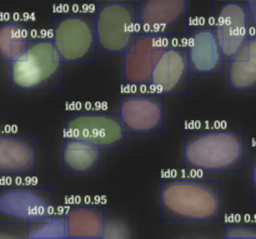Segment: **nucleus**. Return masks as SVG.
Masks as SVG:
<instances>
[{"mask_svg": "<svg viewBox=\"0 0 256 239\" xmlns=\"http://www.w3.org/2000/svg\"><path fill=\"white\" fill-rule=\"evenodd\" d=\"M29 239H69L66 214L50 212L45 217L25 225Z\"/></svg>", "mask_w": 256, "mask_h": 239, "instance_id": "nucleus-19", "label": "nucleus"}, {"mask_svg": "<svg viewBox=\"0 0 256 239\" xmlns=\"http://www.w3.org/2000/svg\"><path fill=\"white\" fill-rule=\"evenodd\" d=\"M184 167L189 170L239 173L245 169V134L205 128L184 133Z\"/></svg>", "mask_w": 256, "mask_h": 239, "instance_id": "nucleus-2", "label": "nucleus"}, {"mask_svg": "<svg viewBox=\"0 0 256 239\" xmlns=\"http://www.w3.org/2000/svg\"><path fill=\"white\" fill-rule=\"evenodd\" d=\"M36 169L34 135L0 133V177H26Z\"/></svg>", "mask_w": 256, "mask_h": 239, "instance_id": "nucleus-14", "label": "nucleus"}, {"mask_svg": "<svg viewBox=\"0 0 256 239\" xmlns=\"http://www.w3.org/2000/svg\"><path fill=\"white\" fill-rule=\"evenodd\" d=\"M64 135L92 143L102 150H124L126 132L119 113L79 110L65 114Z\"/></svg>", "mask_w": 256, "mask_h": 239, "instance_id": "nucleus-7", "label": "nucleus"}, {"mask_svg": "<svg viewBox=\"0 0 256 239\" xmlns=\"http://www.w3.org/2000/svg\"><path fill=\"white\" fill-rule=\"evenodd\" d=\"M170 37L138 33L126 52L122 54V78L125 84L142 87L149 85L152 69Z\"/></svg>", "mask_w": 256, "mask_h": 239, "instance_id": "nucleus-13", "label": "nucleus"}, {"mask_svg": "<svg viewBox=\"0 0 256 239\" xmlns=\"http://www.w3.org/2000/svg\"><path fill=\"white\" fill-rule=\"evenodd\" d=\"M119 114L126 134L159 135L164 133V95L130 92L120 95Z\"/></svg>", "mask_w": 256, "mask_h": 239, "instance_id": "nucleus-9", "label": "nucleus"}, {"mask_svg": "<svg viewBox=\"0 0 256 239\" xmlns=\"http://www.w3.org/2000/svg\"><path fill=\"white\" fill-rule=\"evenodd\" d=\"M52 39L65 63H95L98 54L94 13H56Z\"/></svg>", "mask_w": 256, "mask_h": 239, "instance_id": "nucleus-5", "label": "nucleus"}, {"mask_svg": "<svg viewBox=\"0 0 256 239\" xmlns=\"http://www.w3.org/2000/svg\"><path fill=\"white\" fill-rule=\"evenodd\" d=\"M139 33L159 37L185 35L189 0H136Z\"/></svg>", "mask_w": 256, "mask_h": 239, "instance_id": "nucleus-10", "label": "nucleus"}, {"mask_svg": "<svg viewBox=\"0 0 256 239\" xmlns=\"http://www.w3.org/2000/svg\"><path fill=\"white\" fill-rule=\"evenodd\" d=\"M222 235L225 239H256V223H226Z\"/></svg>", "mask_w": 256, "mask_h": 239, "instance_id": "nucleus-20", "label": "nucleus"}, {"mask_svg": "<svg viewBox=\"0 0 256 239\" xmlns=\"http://www.w3.org/2000/svg\"><path fill=\"white\" fill-rule=\"evenodd\" d=\"M250 23V34L256 35V0H244Z\"/></svg>", "mask_w": 256, "mask_h": 239, "instance_id": "nucleus-22", "label": "nucleus"}, {"mask_svg": "<svg viewBox=\"0 0 256 239\" xmlns=\"http://www.w3.org/2000/svg\"><path fill=\"white\" fill-rule=\"evenodd\" d=\"M62 162V173L66 175L99 174L102 149L80 138L64 135Z\"/></svg>", "mask_w": 256, "mask_h": 239, "instance_id": "nucleus-15", "label": "nucleus"}, {"mask_svg": "<svg viewBox=\"0 0 256 239\" xmlns=\"http://www.w3.org/2000/svg\"><path fill=\"white\" fill-rule=\"evenodd\" d=\"M10 64V88L20 92L64 89L62 55L48 35H32L24 52Z\"/></svg>", "mask_w": 256, "mask_h": 239, "instance_id": "nucleus-3", "label": "nucleus"}, {"mask_svg": "<svg viewBox=\"0 0 256 239\" xmlns=\"http://www.w3.org/2000/svg\"><path fill=\"white\" fill-rule=\"evenodd\" d=\"M188 58L192 75H220L225 57L212 23L189 25L186 33Z\"/></svg>", "mask_w": 256, "mask_h": 239, "instance_id": "nucleus-12", "label": "nucleus"}, {"mask_svg": "<svg viewBox=\"0 0 256 239\" xmlns=\"http://www.w3.org/2000/svg\"><path fill=\"white\" fill-rule=\"evenodd\" d=\"M32 33L29 25L20 20L0 22V62H12L28 47Z\"/></svg>", "mask_w": 256, "mask_h": 239, "instance_id": "nucleus-18", "label": "nucleus"}, {"mask_svg": "<svg viewBox=\"0 0 256 239\" xmlns=\"http://www.w3.org/2000/svg\"><path fill=\"white\" fill-rule=\"evenodd\" d=\"M159 205L162 222H216L222 218V183L168 175L160 180Z\"/></svg>", "mask_w": 256, "mask_h": 239, "instance_id": "nucleus-1", "label": "nucleus"}, {"mask_svg": "<svg viewBox=\"0 0 256 239\" xmlns=\"http://www.w3.org/2000/svg\"><path fill=\"white\" fill-rule=\"evenodd\" d=\"M52 188L36 184H0V225H26L52 209Z\"/></svg>", "mask_w": 256, "mask_h": 239, "instance_id": "nucleus-6", "label": "nucleus"}, {"mask_svg": "<svg viewBox=\"0 0 256 239\" xmlns=\"http://www.w3.org/2000/svg\"><path fill=\"white\" fill-rule=\"evenodd\" d=\"M69 227V239H102L105 209L102 204H72L65 212Z\"/></svg>", "mask_w": 256, "mask_h": 239, "instance_id": "nucleus-16", "label": "nucleus"}, {"mask_svg": "<svg viewBox=\"0 0 256 239\" xmlns=\"http://www.w3.org/2000/svg\"><path fill=\"white\" fill-rule=\"evenodd\" d=\"M212 24L216 33L225 60H229L245 44L250 23L244 0H218L212 4Z\"/></svg>", "mask_w": 256, "mask_h": 239, "instance_id": "nucleus-11", "label": "nucleus"}, {"mask_svg": "<svg viewBox=\"0 0 256 239\" xmlns=\"http://www.w3.org/2000/svg\"><path fill=\"white\" fill-rule=\"evenodd\" d=\"M130 228L125 222L120 219H105L102 239H122L130 237Z\"/></svg>", "mask_w": 256, "mask_h": 239, "instance_id": "nucleus-21", "label": "nucleus"}, {"mask_svg": "<svg viewBox=\"0 0 256 239\" xmlns=\"http://www.w3.org/2000/svg\"><path fill=\"white\" fill-rule=\"evenodd\" d=\"M250 184H252V199L256 200V147L252 150V170H250Z\"/></svg>", "mask_w": 256, "mask_h": 239, "instance_id": "nucleus-23", "label": "nucleus"}, {"mask_svg": "<svg viewBox=\"0 0 256 239\" xmlns=\"http://www.w3.org/2000/svg\"><path fill=\"white\" fill-rule=\"evenodd\" d=\"M189 58L186 34L170 37L168 45L158 59L152 78L150 90L160 95H186L189 93Z\"/></svg>", "mask_w": 256, "mask_h": 239, "instance_id": "nucleus-8", "label": "nucleus"}, {"mask_svg": "<svg viewBox=\"0 0 256 239\" xmlns=\"http://www.w3.org/2000/svg\"><path fill=\"white\" fill-rule=\"evenodd\" d=\"M92 13L98 54H124L139 33L136 0H98Z\"/></svg>", "mask_w": 256, "mask_h": 239, "instance_id": "nucleus-4", "label": "nucleus"}, {"mask_svg": "<svg viewBox=\"0 0 256 239\" xmlns=\"http://www.w3.org/2000/svg\"><path fill=\"white\" fill-rule=\"evenodd\" d=\"M228 82L232 92H256V35H250L229 60Z\"/></svg>", "mask_w": 256, "mask_h": 239, "instance_id": "nucleus-17", "label": "nucleus"}]
</instances>
